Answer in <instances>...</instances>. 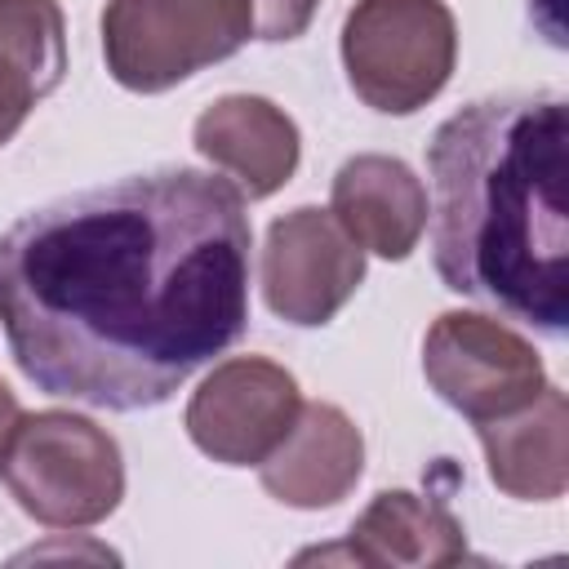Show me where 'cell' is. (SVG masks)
Masks as SVG:
<instances>
[{"instance_id": "obj_6", "label": "cell", "mask_w": 569, "mask_h": 569, "mask_svg": "<svg viewBox=\"0 0 569 569\" xmlns=\"http://www.w3.org/2000/svg\"><path fill=\"white\" fill-rule=\"evenodd\" d=\"M427 387L467 422L516 413L547 387V369L529 338L480 311H445L422 338Z\"/></svg>"}, {"instance_id": "obj_3", "label": "cell", "mask_w": 569, "mask_h": 569, "mask_svg": "<svg viewBox=\"0 0 569 569\" xmlns=\"http://www.w3.org/2000/svg\"><path fill=\"white\" fill-rule=\"evenodd\" d=\"M0 485L49 529L102 525L124 498V458L116 436L71 409L22 413L0 449Z\"/></svg>"}, {"instance_id": "obj_5", "label": "cell", "mask_w": 569, "mask_h": 569, "mask_svg": "<svg viewBox=\"0 0 569 569\" xmlns=\"http://www.w3.org/2000/svg\"><path fill=\"white\" fill-rule=\"evenodd\" d=\"M249 40V0H107L102 9V58L129 93H164Z\"/></svg>"}, {"instance_id": "obj_11", "label": "cell", "mask_w": 569, "mask_h": 569, "mask_svg": "<svg viewBox=\"0 0 569 569\" xmlns=\"http://www.w3.org/2000/svg\"><path fill=\"white\" fill-rule=\"evenodd\" d=\"M329 213L369 253L400 262L427 231V187L396 156H351L338 164L329 187Z\"/></svg>"}, {"instance_id": "obj_16", "label": "cell", "mask_w": 569, "mask_h": 569, "mask_svg": "<svg viewBox=\"0 0 569 569\" xmlns=\"http://www.w3.org/2000/svg\"><path fill=\"white\" fill-rule=\"evenodd\" d=\"M18 418H22V409H18V396H13V391L0 382V449L9 445V436H13Z\"/></svg>"}, {"instance_id": "obj_4", "label": "cell", "mask_w": 569, "mask_h": 569, "mask_svg": "<svg viewBox=\"0 0 569 569\" xmlns=\"http://www.w3.org/2000/svg\"><path fill=\"white\" fill-rule=\"evenodd\" d=\"M458 22L445 0H356L342 22L351 93L382 116H413L453 76Z\"/></svg>"}, {"instance_id": "obj_10", "label": "cell", "mask_w": 569, "mask_h": 569, "mask_svg": "<svg viewBox=\"0 0 569 569\" xmlns=\"http://www.w3.org/2000/svg\"><path fill=\"white\" fill-rule=\"evenodd\" d=\"M360 471H365V436L329 400L302 405L289 436L258 462L262 489L293 511H320L342 502L356 489Z\"/></svg>"}, {"instance_id": "obj_9", "label": "cell", "mask_w": 569, "mask_h": 569, "mask_svg": "<svg viewBox=\"0 0 569 569\" xmlns=\"http://www.w3.org/2000/svg\"><path fill=\"white\" fill-rule=\"evenodd\" d=\"M196 151L227 173V182L244 200H267L276 196L302 156L298 124L258 93H227L213 107H204L191 124Z\"/></svg>"}, {"instance_id": "obj_2", "label": "cell", "mask_w": 569, "mask_h": 569, "mask_svg": "<svg viewBox=\"0 0 569 569\" xmlns=\"http://www.w3.org/2000/svg\"><path fill=\"white\" fill-rule=\"evenodd\" d=\"M431 262L445 289L542 338L569 329V116L560 93H493L453 111L431 147Z\"/></svg>"}, {"instance_id": "obj_7", "label": "cell", "mask_w": 569, "mask_h": 569, "mask_svg": "<svg viewBox=\"0 0 569 569\" xmlns=\"http://www.w3.org/2000/svg\"><path fill=\"white\" fill-rule=\"evenodd\" d=\"M302 409L298 382L284 365L236 356L191 391L182 427L191 445L222 467H258L293 427Z\"/></svg>"}, {"instance_id": "obj_14", "label": "cell", "mask_w": 569, "mask_h": 569, "mask_svg": "<svg viewBox=\"0 0 569 569\" xmlns=\"http://www.w3.org/2000/svg\"><path fill=\"white\" fill-rule=\"evenodd\" d=\"M67 76V18L58 0H0V147Z\"/></svg>"}, {"instance_id": "obj_13", "label": "cell", "mask_w": 569, "mask_h": 569, "mask_svg": "<svg viewBox=\"0 0 569 569\" xmlns=\"http://www.w3.org/2000/svg\"><path fill=\"white\" fill-rule=\"evenodd\" d=\"M356 560V565H405V569H436L458 565L467 556L462 520L440 502L409 489H382L356 516L347 547L307 551L298 560Z\"/></svg>"}, {"instance_id": "obj_15", "label": "cell", "mask_w": 569, "mask_h": 569, "mask_svg": "<svg viewBox=\"0 0 569 569\" xmlns=\"http://www.w3.org/2000/svg\"><path fill=\"white\" fill-rule=\"evenodd\" d=\"M320 0H249L253 13V40H298L311 18H316Z\"/></svg>"}, {"instance_id": "obj_1", "label": "cell", "mask_w": 569, "mask_h": 569, "mask_svg": "<svg viewBox=\"0 0 569 569\" xmlns=\"http://www.w3.org/2000/svg\"><path fill=\"white\" fill-rule=\"evenodd\" d=\"M244 196L164 164L22 213L0 236V325L49 396L164 405L249 325Z\"/></svg>"}, {"instance_id": "obj_8", "label": "cell", "mask_w": 569, "mask_h": 569, "mask_svg": "<svg viewBox=\"0 0 569 569\" xmlns=\"http://www.w3.org/2000/svg\"><path fill=\"white\" fill-rule=\"evenodd\" d=\"M365 280V249L329 209L302 204L267 227L262 298L271 316L298 329L329 325Z\"/></svg>"}, {"instance_id": "obj_12", "label": "cell", "mask_w": 569, "mask_h": 569, "mask_svg": "<svg viewBox=\"0 0 569 569\" xmlns=\"http://www.w3.org/2000/svg\"><path fill=\"white\" fill-rule=\"evenodd\" d=\"M489 480L516 502H556L569 485V400L547 382L529 405L480 422Z\"/></svg>"}]
</instances>
